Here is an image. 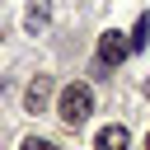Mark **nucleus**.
<instances>
[{
  "instance_id": "obj_1",
  "label": "nucleus",
  "mask_w": 150,
  "mask_h": 150,
  "mask_svg": "<svg viewBox=\"0 0 150 150\" xmlns=\"http://www.w3.org/2000/svg\"><path fill=\"white\" fill-rule=\"evenodd\" d=\"M56 112H61L70 127L89 122V112H94V89H89V84H66L61 98H56Z\"/></svg>"
},
{
  "instance_id": "obj_2",
  "label": "nucleus",
  "mask_w": 150,
  "mask_h": 150,
  "mask_svg": "<svg viewBox=\"0 0 150 150\" xmlns=\"http://www.w3.org/2000/svg\"><path fill=\"white\" fill-rule=\"evenodd\" d=\"M127 56H131V38L117 33V28H108V33L98 38V61H103V66H117V61H127Z\"/></svg>"
},
{
  "instance_id": "obj_3",
  "label": "nucleus",
  "mask_w": 150,
  "mask_h": 150,
  "mask_svg": "<svg viewBox=\"0 0 150 150\" xmlns=\"http://www.w3.org/2000/svg\"><path fill=\"white\" fill-rule=\"evenodd\" d=\"M47 19H52V0H28V9H23V28H28V33H42Z\"/></svg>"
},
{
  "instance_id": "obj_4",
  "label": "nucleus",
  "mask_w": 150,
  "mask_h": 150,
  "mask_svg": "<svg viewBox=\"0 0 150 150\" xmlns=\"http://www.w3.org/2000/svg\"><path fill=\"white\" fill-rule=\"evenodd\" d=\"M127 145H131L127 127H103V131L94 136V150H127Z\"/></svg>"
},
{
  "instance_id": "obj_5",
  "label": "nucleus",
  "mask_w": 150,
  "mask_h": 150,
  "mask_svg": "<svg viewBox=\"0 0 150 150\" xmlns=\"http://www.w3.org/2000/svg\"><path fill=\"white\" fill-rule=\"evenodd\" d=\"M47 94H52V80H47V75H38V80L28 84V94H23V103H28V112H38V108L47 103Z\"/></svg>"
},
{
  "instance_id": "obj_6",
  "label": "nucleus",
  "mask_w": 150,
  "mask_h": 150,
  "mask_svg": "<svg viewBox=\"0 0 150 150\" xmlns=\"http://www.w3.org/2000/svg\"><path fill=\"white\" fill-rule=\"evenodd\" d=\"M145 42H150V14H141V19H136V28H131V52H141Z\"/></svg>"
},
{
  "instance_id": "obj_7",
  "label": "nucleus",
  "mask_w": 150,
  "mask_h": 150,
  "mask_svg": "<svg viewBox=\"0 0 150 150\" xmlns=\"http://www.w3.org/2000/svg\"><path fill=\"white\" fill-rule=\"evenodd\" d=\"M23 150H56V145H52L47 136H28V141H23Z\"/></svg>"
},
{
  "instance_id": "obj_8",
  "label": "nucleus",
  "mask_w": 150,
  "mask_h": 150,
  "mask_svg": "<svg viewBox=\"0 0 150 150\" xmlns=\"http://www.w3.org/2000/svg\"><path fill=\"white\" fill-rule=\"evenodd\" d=\"M145 150H150V136H145Z\"/></svg>"
}]
</instances>
